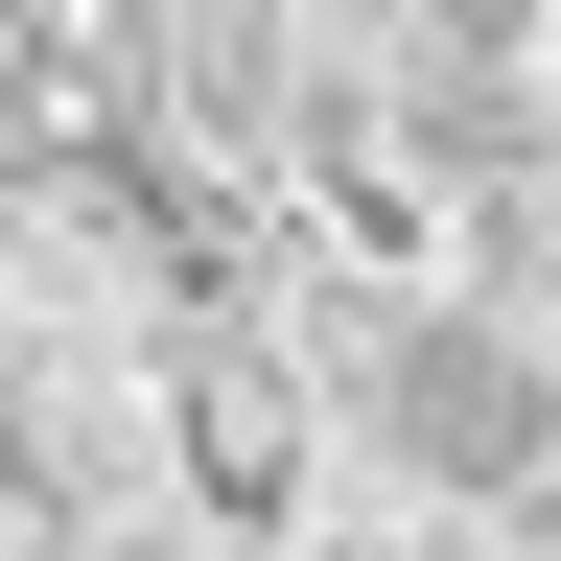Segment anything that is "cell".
<instances>
[{
  "label": "cell",
  "mask_w": 561,
  "mask_h": 561,
  "mask_svg": "<svg viewBox=\"0 0 561 561\" xmlns=\"http://www.w3.org/2000/svg\"><path fill=\"white\" fill-rule=\"evenodd\" d=\"M140 445H164V515L210 561H280V515L351 468L328 445V305L305 280H187L140 328Z\"/></svg>",
  "instance_id": "6da1fadb"
},
{
  "label": "cell",
  "mask_w": 561,
  "mask_h": 561,
  "mask_svg": "<svg viewBox=\"0 0 561 561\" xmlns=\"http://www.w3.org/2000/svg\"><path fill=\"white\" fill-rule=\"evenodd\" d=\"M468 305H515V328L561 351V140H515V164L468 187Z\"/></svg>",
  "instance_id": "7a4b0ae2"
}]
</instances>
